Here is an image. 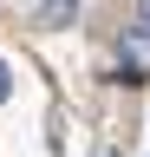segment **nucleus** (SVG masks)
I'll return each instance as SVG.
<instances>
[{"label": "nucleus", "mask_w": 150, "mask_h": 157, "mask_svg": "<svg viewBox=\"0 0 150 157\" xmlns=\"http://www.w3.org/2000/svg\"><path fill=\"white\" fill-rule=\"evenodd\" d=\"M46 26H72V13H79V0H39Z\"/></svg>", "instance_id": "nucleus-1"}, {"label": "nucleus", "mask_w": 150, "mask_h": 157, "mask_svg": "<svg viewBox=\"0 0 150 157\" xmlns=\"http://www.w3.org/2000/svg\"><path fill=\"white\" fill-rule=\"evenodd\" d=\"M150 46V0H137V26H130V52Z\"/></svg>", "instance_id": "nucleus-2"}, {"label": "nucleus", "mask_w": 150, "mask_h": 157, "mask_svg": "<svg viewBox=\"0 0 150 157\" xmlns=\"http://www.w3.org/2000/svg\"><path fill=\"white\" fill-rule=\"evenodd\" d=\"M7 98H13V72L0 66V105H7Z\"/></svg>", "instance_id": "nucleus-3"}, {"label": "nucleus", "mask_w": 150, "mask_h": 157, "mask_svg": "<svg viewBox=\"0 0 150 157\" xmlns=\"http://www.w3.org/2000/svg\"><path fill=\"white\" fill-rule=\"evenodd\" d=\"M98 157H111V151H98Z\"/></svg>", "instance_id": "nucleus-4"}]
</instances>
